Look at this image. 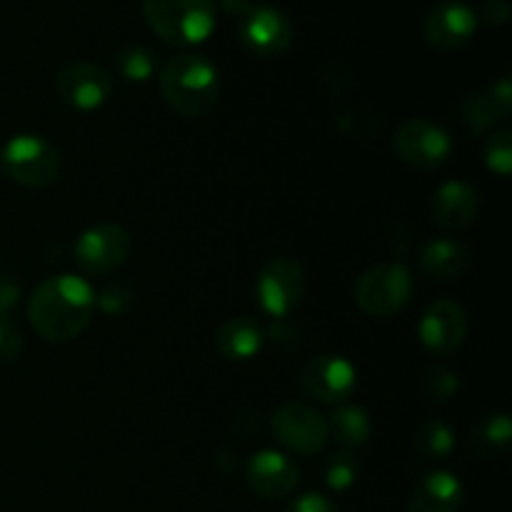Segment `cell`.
<instances>
[{
    "mask_svg": "<svg viewBox=\"0 0 512 512\" xmlns=\"http://www.w3.org/2000/svg\"><path fill=\"white\" fill-rule=\"evenodd\" d=\"M478 13L460 0H443L425 15L423 35L438 50H458L473 40L478 30Z\"/></svg>",
    "mask_w": 512,
    "mask_h": 512,
    "instance_id": "4fadbf2b",
    "label": "cell"
},
{
    "mask_svg": "<svg viewBox=\"0 0 512 512\" xmlns=\"http://www.w3.org/2000/svg\"><path fill=\"white\" fill-rule=\"evenodd\" d=\"M395 155L415 170H435L448 163L453 153L448 133L430 120H405L393 138Z\"/></svg>",
    "mask_w": 512,
    "mask_h": 512,
    "instance_id": "ba28073f",
    "label": "cell"
},
{
    "mask_svg": "<svg viewBox=\"0 0 512 512\" xmlns=\"http://www.w3.org/2000/svg\"><path fill=\"white\" fill-rule=\"evenodd\" d=\"M298 465L278 450H260L245 465L248 488L263 500H280L298 485Z\"/></svg>",
    "mask_w": 512,
    "mask_h": 512,
    "instance_id": "9a60e30c",
    "label": "cell"
},
{
    "mask_svg": "<svg viewBox=\"0 0 512 512\" xmlns=\"http://www.w3.org/2000/svg\"><path fill=\"white\" fill-rule=\"evenodd\" d=\"M143 18L160 40L190 48L213 35L218 8L215 0H143Z\"/></svg>",
    "mask_w": 512,
    "mask_h": 512,
    "instance_id": "3957f363",
    "label": "cell"
},
{
    "mask_svg": "<svg viewBox=\"0 0 512 512\" xmlns=\"http://www.w3.org/2000/svg\"><path fill=\"white\" fill-rule=\"evenodd\" d=\"M512 113V83L510 78L495 80L480 93H473L463 105V118L473 133H485L493 125L508 120Z\"/></svg>",
    "mask_w": 512,
    "mask_h": 512,
    "instance_id": "e0dca14e",
    "label": "cell"
},
{
    "mask_svg": "<svg viewBox=\"0 0 512 512\" xmlns=\"http://www.w3.org/2000/svg\"><path fill=\"white\" fill-rule=\"evenodd\" d=\"M430 208H433L435 225L445 230H465L478 218V190L463 180H450L435 190Z\"/></svg>",
    "mask_w": 512,
    "mask_h": 512,
    "instance_id": "2e32d148",
    "label": "cell"
},
{
    "mask_svg": "<svg viewBox=\"0 0 512 512\" xmlns=\"http://www.w3.org/2000/svg\"><path fill=\"white\" fill-rule=\"evenodd\" d=\"M413 278L400 263H378L355 283V303L370 318H393L413 298Z\"/></svg>",
    "mask_w": 512,
    "mask_h": 512,
    "instance_id": "5b68a950",
    "label": "cell"
},
{
    "mask_svg": "<svg viewBox=\"0 0 512 512\" xmlns=\"http://www.w3.org/2000/svg\"><path fill=\"white\" fill-rule=\"evenodd\" d=\"M20 353H23V333L8 315H0V363H13Z\"/></svg>",
    "mask_w": 512,
    "mask_h": 512,
    "instance_id": "f1b7e54d",
    "label": "cell"
},
{
    "mask_svg": "<svg viewBox=\"0 0 512 512\" xmlns=\"http://www.w3.org/2000/svg\"><path fill=\"white\" fill-rule=\"evenodd\" d=\"M115 65H118V73L125 80H130V83H145L155 73V68H158V55L148 45H125L118 53V58H115Z\"/></svg>",
    "mask_w": 512,
    "mask_h": 512,
    "instance_id": "cb8c5ba5",
    "label": "cell"
},
{
    "mask_svg": "<svg viewBox=\"0 0 512 512\" xmlns=\"http://www.w3.org/2000/svg\"><path fill=\"white\" fill-rule=\"evenodd\" d=\"M95 290L78 275H50L35 285L28 300V320L48 343L78 338L93 320Z\"/></svg>",
    "mask_w": 512,
    "mask_h": 512,
    "instance_id": "6da1fadb",
    "label": "cell"
},
{
    "mask_svg": "<svg viewBox=\"0 0 512 512\" xmlns=\"http://www.w3.org/2000/svg\"><path fill=\"white\" fill-rule=\"evenodd\" d=\"M370 428V415L360 405H340L328 420V438L343 450H355L368 443Z\"/></svg>",
    "mask_w": 512,
    "mask_h": 512,
    "instance_id": "44dd1931",
    "label": "cell"
},
{
    "mask_svg": "<svg viewBox=\"0 0 512 512\" xmlns=\"http://www.w3.org/2000/svg\"><path fill=\"white\" fill-rule=\"evenodd\" d=\"M455 448V430L445 420H428L415 435V453L423 460H445Z\"/></svg>",
    "mask_w": 512,
    "mask_h": 512,
    "instance_id": "603a6c76",
    "label": "cell"
},
{
    "mask_svg": "<svg viewBox=\"0 0 512 512\" xmlns=\"http://www.w3.org/2000/svg\"><path fill=\"white\" fill-rule=\"evenodd\" d=\"M323 475H325V485H328L330 490L343 493V490H348L350 485L358 480V463H355L353 455L340 450V453H333L328 460H325Z\"/></svg>",
    "mask_w": 512,
    "mask_h": 512,
    "instance_id": "484cf974",
    "label": "cell"
},
{
    "mask_svg": "<svg viewBox=\"0 0 512 512\" xmlns=\"http://www.w3.org/2000/svg\"><path fill=\"white\" fill-rule=\"evenodd\" d=\"M420 343L430 350V353H453L465 343L468 335V315L460 308L455 300H435L428 305L420 318Z\"/></svg>",
    "mask_w": 512,
    "mask_h": 512,
    "instance_id": "5bb4252c",
    "label": "cell"
},
{
    "mask_svg": "<svg viewBox=\"0 0 512 512\" xmlns=\"http://www.w3.org/2000/svg\"><path fill=\"white\" fill-rule=\"evenodd\" d=\"M133 240L123 225L103 223L88 228L75 240V260L88 275H108L128 260Z\"/></svg>",
    "mask_w": 512,
    "mask_h": 512,
    "instance_id": "30bf717a",
    "label": "cell"
},
{
    "mask_svg": "<svg viewBox=\"0 0 512 512\" xmlns=\"http://www.w3.org/2000/svg\"><path fill=\"white\" fill-rule=\"evenodd\" d=\"M240 43L258 58H278L293 43V25L288 15L275 5H250L248 13L238 20Z\"/></svg>",
    "mask_w": 512,
    "mask_h": 512,
    "instance_id": "9c48e42d",
    "label": "cell"
},
{
    "mask_svg": "<svg viewBox=\"0 0 512 512\" xmlns=\"http://www.w3.org/2000/svg\"><path fill=\"white\" fill-rule=\"evenodd\" d=\"M485 165L488 170L508 178L512 170V133L510 130H495L485 143Z\"/></svg>",
    "mask_w": 512,
    "mask_h": 512,
    "instance_id": "4316f807",
    "label": "cell"
},
{
    "mask_svg": "<svg viewBox=\"0 0 512 512\" xmlns=\"http://www.w3.org/2000/svg\"><path fill=\"white\" fill-rule=\"evenodd\" d=\"M510 438H512V423L508 415L490 413L473 425L468 443L480 458H498V455L510 445Z\"/></svg>",
    "mask_w": 512,
    "mask_h": 512,
    "instance_id": "7402d4cb",
    "label": "cell"
},
{
    "mask_svg": "<svg viewBox=\"0 0 512 512\" xmlns=\"http://www.w3.org/2000/svg\"><path fill=\"white\" fill-rule=\"evenodd\" d=\"M0 163L13 183L25 185V188H48L58 180L63 160L53 143L40 135L25 133L5 143Z\"/></svg>",
    "mask_w": 512,
    "mask_h": 512,
    "instance_id": "277c9868",
    "label": "cell"
},
{
    "mask_svg": "<svg viewBox=\"0 0 512 512\" xmlns=\"http://www.w3.org/2000/svg\"><path fill=\"white\" fill-rule=\"evenodd\" d=\"M510 18V5L508 0H485L483 5H480V13H478V20H483V23L488 25H505Z\"/></svg>",
    "mask_w": 512,
    "mask_h": 512,
    "instance_id": "1f68e13d",
    "label": "cell"
},
{
    "mask_svg": "<svg viewBox=\"0 0 512 512\" xmlns=\"http://www.w3.org/2000/svg\"><path fill=\"white\" fill-rule=\"evenodd\" d=\"M20 298V283L8 273L5 268H0V315L8 313Z\"/></svg>",
    "mask_w": 512,
    "mask_h": 512,
    "instance_id": "d6a6232c",
    "label": "cell"
},
{
    "mask_svg": "<svg viewBox=\"0 0 512 512\" xmlns=\"http://www.w3.org/2000/svg\"><path fill=\"white\" fill-rule=\"evenodd\" d=\"M55 93L65 105L75 110H95L113 93V80L108 70L98 63L75 60L68 63L55 78Z\"/></svg>",
    "mask_w": 512,
    "mask_h": 512,
    "instance_id": "7c38bea8",
    "label": "cell"
},
{
    "mask_svg": "<svg viewBox=\"0 0 512 512\" xmlns=\"http://www.w3.org/2000/svg\"><path fill=\"white\" fill-rule=\"evenodd\" d=\"M298 380L308 398L325 405H340L353 395L358 375L353 363L340 355H318L303 365Z\"/></svg>",
    "mask_w": 512,
    "mask_h": 512,
    "instance_id": "8fae6325",
    "label": "cell"
},
{
    "mask_svg": "<svg viewBox=\"0 0 512 512\" xmlns=\"http://www.w3.org/2000/svg\"><path fill=\"white\" fill-rule=\"evenodd\" d=\"M275 440L298 455H315L328 443V420L308 403H283L270 415Z\"/></svg>",
    "mask_w": 512,
    "mask_h": 512,
    "instance_id": "52a82bcc",
    "label": "cell"
},
{
    "mask_svg": "<svg viewBox=\"0 0 512 512\" xmlns=\"http://www.w3.org/2000/svg\"><path fill=\"white\" fill-rule=\"evenodd\" d=\"M95 303L100 305V310H103V313L120 315V313H125V310L133 308L135 290H133V285L113 280V283H108L98 295H95Z\"/></svg>",
    "mask_w": 512,
    "mask_h": 512,
    "instance_id": "83f0119b",
    "label": "cell"
},
{
    "mask_svg": "<svg viewBox=\"0 0 512 512\" xmlns=\"http://www.w3.org/2000/svg\"><path fill=\"white\" fill-rule=\"evenodd\" d=\"M253 293L263 313L273 320L288 318L305 295L303 265L293 258H273L255 278Z\"/></svg>",
    "mask_w": 512,
    "mask_h": 512,
    "instance_id": "8992f818",
    "label": "cell"
},
{
    "mask_svg": "<svg viewBox=\"0 0 512 512\" xmlns=\"http://www.w3.org/2000/svg\"><path fill=\"white\" fill-rule=\"evenodd\" d=\"M418 265L428 278L455 280L473 265V253L460 240L438 238L420 250Z\"/></svg>",
    "mask_w": 512,
    "mask_h": 512,
    "instance_id": "d6986e66",
    "label": "cell"
},
{
    "mask_svg": "<svg viewBox=\"0 0 512 512\" xmlns=\"http://www.w3.org/2000/svg\"><path fill=\"white\" fill-rule=\"evenodd\" d=\"M263 340L265 333L258 320L250 318V315H238V318H230L218 330L215 343H218V350L223 353V358L243 363V360H250L258 355Z\"/></svg>",
    "mask_w": 512,
    "mask_h": 512,
    "instance_id": "ffe728a7",
    "label": "cell"
},
{
    "mask_svg": "<svg viewBox=\"0 0 512 512\" xmlns=\"http://www.w3.org/2000/svg\"><path fill=\"white\" fill-rule=\"evenodd\" d=\"M285 512H338V508H335L325 495L308 493V495H300L298 500H293V503L285 508Z\"/></svg>",
    "mask_w": 512,
    "mask_h": 512,
    "instance_id": "4dcf8cb0",
    "label": "cell"
},
{
    "mask_svg": "<svg viewBox=\"0 0 512 512\" xmlns=\"http://www.w3.org/2000/svg\"><path fill=\"white\" fill-rule=\"evenodd\" d=\"M460 380L458 373L450 368H443V365H435V368L428 370L423 380V395L433 403H448L458 395Z\"/></svg>",
    "mask_w": 512,
    "mask_h": 512,
    "instance_id": "d4e9b609",
    "label": "cell"
},
{
    "mask_svg": "<svg viewBox=\"0 0 512 512\" xmlns=\"http://www.w3.org/2000/svg\"><path fill=\"white\" fill-rule=\"evenodd\" d=\"M463 483L448 470L423 475L410 493V512H460Z\"/></svg>",
    "mask_w": 512,
    "mask_h": 512,
    "instance_id": "ac0fdd59",
    "label": "cell"
},
{
    "mask_svg": "<svg viewBox=\"0 0 512 512\" xmlns=\"http://www.w3.org/2000/svg\"><path fill=\"white\" fill-rule=\"evenodd\" d=\"M268 338L273 340L275 345H280V348H288V350H295L300 345L298 328L290 323H285V318L273 320V325H270V330H268Z\"/></svg>",
    "mask_w": 512,
    "mask_h": 512,
    "instance_id": "f546056e",
    "label": "cell"
},
{
    "mask_svg": "<svg viewBox=\"0 0 512 512\" xmlns=\"http://www.w3.org/2000/svg\"><path fill=\"white\" fill-rule=\"evenodd\" d=\"M160 95L173 113L200 118L213 110L220 95L215 65L198 53H180L160 70Z\"/></svg>",
    "mask_w": 512,
    "mask_h": 512,
    "instance_id": "7a4b0ae2",
    "label": "cell"
},
{
    "mask_svg": "<svg viewBox=\"0 0 512 512\" xmlns=\"http://www.w3.org/2000/svg\"><path fill=\"white\" fill-rule=\"evenodd\" d=\"M220 5H223V10L228 15H233V18H243L245 13L250 10V5H253V0H220Z\"/></svg>",
    "mask_w": 512,
    "mask_h": 512,
    "instance_id": "836d02e7",
    "label": "cell"
}]
</instances>
